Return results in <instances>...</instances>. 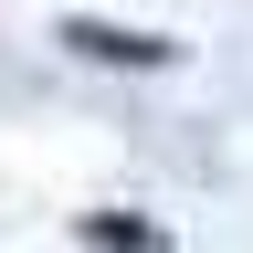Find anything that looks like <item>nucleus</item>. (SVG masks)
I'll return each instance as SVG.
<instances>
[{
	"instance_id": "f257e3e1",
	"label": "nucleus",
	"mask_w": 253,
	"mask_h": 253,
	"mask_svg": "<svg viewBox=\"0 0 253 253\" xmlns=\"http://www.w3.org/2000/svg\"><path fill=\"white\" fill-rule=\"evenodd\" d=\"M53 42L63 53H84V63H126V74H169V63H179V42H169V32H126V21H53Z\"/></svg>"
},
{
	"instance_id": "f03ea898",
	"label": "nucleus",
	"mask_w": 253,
	"mask_h": 253,
	"mask_svg": "<svg viewBox=\"0 0 253 253\" xmlns=\"http://www.w3.org/2000/svg\"><path fill=\"white\" fill-rule=\"evenodd\" d=\"M84 243H106V253H158L169 232H158V221H116V211H95V221H84Z\"/></svg>"
}]
</instances>
